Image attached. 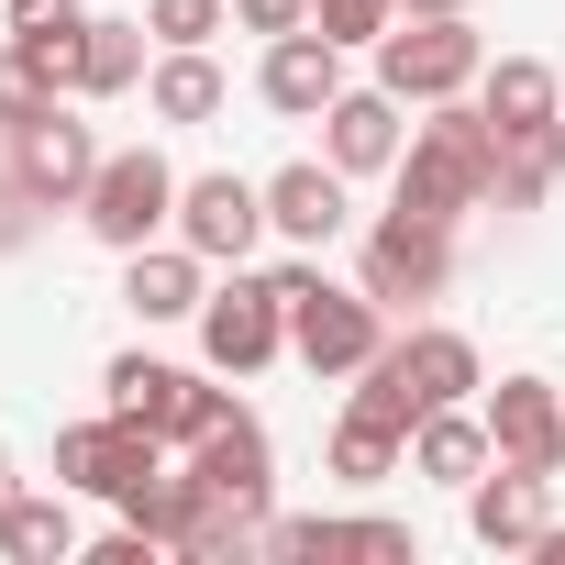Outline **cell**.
Wrapping results in <instances>:
<instances>
[{
    "label": "cell",
    "mask_w": 565,
    "mask_h": 565,
    "mask_svg": "<svg viewBox=\"0 0 565 565\" xmlns=\"http://www.w3.org/2000/svg\"><path fill=\"white\" fill-rule=\"evenodd\" d=\"M145 100H156V122H211L233 89H222V67H211V45H167L156 67H145Z\"/></svg>",
    "instance_id": "44dd1931"
},
{
    "label": "cell",
    "mask_w": 565,
    "mask_h": 565,
    "mask_svg": "<svg viewBox=\"0 0 565 565\" xmlns=\"http://www.w3.org/2000/svg\"><path fill=\"white\" fill-rule=\"evenodd\" d=\"M266 233H289V244H333V233H344V167H333V156L277 167V178H266Z\"/></svg>",
    "instance_id": "5bb4252c"
},
{
    "label": "cell",
    "mask_w": 565,
    "mask_h": 565,
    "mask_svg": "<svg viewBox=\"0 0 565 565\" xmlns=\"http://www.w3.org/2000/svg\"><path fill=\"white\" fill-rule=\"evenodd\" d=\"M554 122H565V78H554Z\"/></svg>",
    "instance_id": "e575fe53"
},
{
    "label": "cell",
    "mask_w": 565,
    "mask_h": 565,
    "mask_svg": "<svg viewBox=\"0 0 565 565\" xmlns=\"http://www.w3.org/2000/svg\"><path fill=\"white\" fill-rule=\"evenodd\" d=\"M200 355H211L222 377H255V366L289 355V300H277V277H244V266H233V289L200 300Z\"/></svg>",
    "instance_id": "5b68a950"
},
{
    "label": "cell",
    "mask_w": 565,
    "mask_h": 565,
    "mask_svg": "<svg viewBox=\"0 0 565 565\" xmlns=\"http://www.w3.org/2000/svg\"><path fill=\"white\" fill-rule=\"evenodd\" d=\"M477 111H488L499 134H532V122H554V67H543V56H499Z\"/></svg>",
    "instance_id": "603a6c76"
},
{
    "label": "cell",
    "mask_w": 565,
    "mask_h": 565,
    "mask_svg": "<svg viewBox=\"0 0 565 565\" xmlns=\"http://www.w3.org/2000/svg\"><path fill=\"white\" fill-rule=\"evenodd\" d=\"M200 266L211 255H189V244H145V255H122V300H134V322H200Z\"/></svg>",
    "instance_id": "e0dca14e"
},
{
    "label": "cell",
    "mask_w": 565,
    "mask_h": 565,
    "mask_svg": "<svg viewBox=\"0 0 565 565\" xmlns=\"http://www.w3.org/2000/svg\"><path fill=\"white\" fill-rule=\"evenodd\" d=\"M311 23H322L333 45H377V34L399 23V0H311Z\"/></svg>",
    "instance_id": "83f0119b"
},
{
    "label": "cell",
    "mask_w": 565,
    "mask_h": 565,
    "mask_svg": "<svg viewBox=\"0 0 565 565\" xmlns=\"http://www.w3.org/2000/svg\"><path fill=\"white\" fill-rule=\"evenodd\" d=\"M56 100H67V89H45V78L23 67V45H0V134H23V122L56 111Z\"/></svg>",
    "instance_id": "4316f807"
},
{
    "label": "cell",
    "mask_w": 565,
    "mask_h": 565,
    "mask_svg": "<svg viewBox=\"0 0 565 565\" xmlns=\"http://www.w3.org/2000/svg\"><path fill=\"white\" fill-rule=\"evenodd\" d=\"M100 388H111V411H122V422H145L156 444H200V433L233 411L222 388H200L189 366H156V355H111V377H100Z\"/></svg>",
    "instance_id": "8992f818"
},
{
    "label": "cell",
    "mask_w": 565,
    "mask_h": 565,
    "mask_svg": "<svg viewBox=\"0 0 565 565\" xmlns=\"http://www.w3.org/2000/svg\"><path fill=\"white\" fill-rule=\"evenodd\" d=\"M532 554H543V565H565V521H543V532H532Z\"/></svg>",
    "instance_id": "1f68e13d"
},
{
    "label": "cell",
    "mask_w": 565,
    "mask_h": 565,
    "mask_svg": "<svg viewBox=\"0 0 565 565\" xmlns=\"http://www.w3.org/2000/svg\"><path fill=\"white\" fill-rule=\"evenodd\" d=\"M233 23V0H145V34L156 45H211Z\"/></svg>",
    "instance_id": "484cf974"
},
{
    "label": "cell",
    "mask_w": 565,
    "mask_h": 565,
    "mask_svg": "<svg viewBox=\"0 0 565 565\" xmlns=\"http://www.w3.org/2000/svg\"><path fill=\"white\" fill-rule=\"evenodd\" d=\"M233 23H244V34H300L311 0H233Z\"/></svg>",
    "instance_id": "4dcf8cb0"
},
{
    "label": "cell",
    "mask_w": 565,
    "mask_h": 565,
    "mask_svg": "<svg viewBox=\"0 0 565 565\" xmlns=\"http://www.w3.org/2000/svg\"><path fill=\"white\" fill-rule=\"evenodd\" d=\"M565 178V122H532V134H499V167H488V200L499 211H543Z\"/></svg>",
    "instance_id": "d6986e66"
},
{
    "label": "cell",
    "mask_w": 565,
    "mask_h": 565,
    "mask_svg": "<svg viewBox=\"0 0 565 565\" xmlns=\"http://www.w3.org/2000/svg\"><path fill=\"white\" fill-rule=\"evenodd\" d=\"M12 167H23V189H34L45 211H78V200H89V178H100V134L56 100V111H34V122L12 134Z\"/></svg>",
    "instance_id": "9c48e42d"
},
{
    "label": "cell",
    "mask_w": 565,
    "mask_h": 565,
    "mask_svg": "<svg viewBox=\"0 0 565 565\" xmlns=\"http://www.w3.org/2000/svg\"><path fill=\"white\" fill-rule=\"evenodd\" d=\"M399 444H411V433H388V422H366V411H344V422H333V477H355V488H377V477L399 466Z\"/></svg>",
    "instance_id": "d4e9b609"
},
{
    "label": "cell",
    "mask_w": 565,
    "mask_h": 565,
    "mask_svg": "<svg viewBox=\"0 0 565 565\" xmlns=\"http://www.w3.org/2000/svg\"><path fill=\"white\" fill-rule=\"evenodd\" d=\"M0 499H12V444H0Z\"/></svg>",
    "instance_id": "836d02e7"
},
{
    "label": "cell",
    "mask_w": 565,
    "mask_h": 565,
    "mask_svg": "<svg viewBox=\"0 0 565 565\" xmlns=\"http://www.w3.org/2000/svg\"><path fill=\"white\" fill-rule=\"evenodd\" d=\"M255 89H266V111L322 122V111L344 100V45H333L322 23H300V34H266V67H255Z\"/></svg>",
    "instance_id": "8fae6325"
},
{
    "label": "cell",
    "mask_w": 565,
    "mask_h": 565,
    "mask_svg": "<svg viewBox=\"0 0 565 565\" xmlns=\"http://www.w3.org/2000/svg\"><path fill=\"white\" fill-rule=\"evenodd\" d=\"M266 277H277V300H289V355H300L311 377H355V366L388 344V300H366V289H333V277H322L311 255L266 266Z\"/></svg>",
    "instance_id": "7a4b0ae2"
},
{
    "label": "cell",
    "mask_w": 565,
    "mask_h": 565,
    "mask_svg": "<svg viewBox=\"0 0 565 565\" xmlns=\"http://www.w3.org/2000/svg\"><path fill=\"white\" fill-rule=\"evenodd\" d=\"M322 156H333L344 178H388V167H399V100H388V89H344V100L322 111Z\"/></svg>",
    "instance_id": "9a60e30c"
},
{
    "label": "cell",
    "mask_w": 565,
    "mask_h": 565,
    "mask_svg": "<svg viewBox=\"0 0 565 565\" xmlns=\"http://www.w3.org/2000/svg\"><path fill=\"white\" fill-rule=\"evenodd\" d=\"M488 167H499V122L488 111H466V100H433V122L399 145V211H422V222H455V211H477L488 200Z\"/></svg>",
    "instance_id": "6da1fadb"
},
{
    "label": "cell",
    "mask_w": 565,
    "mask_h": 565,
    "mask_svg": "<svg viewBox=\"0 0 565 565\" xmlns=\"http://www.w3.org/2000/svg\"><path fill=\"white\" fill-rule=\"evenodd\" d=\"M444 277H455V222H422V211L388 200V222L366 233V277L355 289L399 311V300H444Z\"/></svg>",
    "instance_id": "52a82bcc"
},
{
    "label": "cell",
    "mask_w": 565,
    "mask_h": 565,
    "mask_svg": "<svg viewBox=\"0 0 565 565\" xmlns=\"http://www.w3.org/2000/svg\"><path fill=\"white\" fill-rule=\"evenodd\" d=\"M399 12H466V0H399Z\"/></svg>",
    "instance_id": "d6a6232c"
},
{
    "label": "cell",
    "mask_w": 565,
    "mask_h": 565,
    "mask_svg": "<svg viewBox=\"0 0 565 565\" xmlns=\"http://www.w3.org/2000/svg\"><path fill=\"white\" fill-rule=\"evenodd\" d=\"M0 554H12V565H67V554H78L67 488H56V499H45V488H12V499H0Z\"/></svg>",
    "instance_id": "ffe728a7"
},
{
    "label": "cell",
    "mask_w": 565,
    "mask_h": 565,
    "mask_svg": "<svg viewBox=\"0 0 565 565\" xmlns=\"http://www.w3.org/2000/svg\"><path fill=\"white\" fill-rule=\"evenodd\" d=\"M178 244L211 255V266H244L266 244V178H233V167L178 178Z\"/></svg>",
    "instance_id": "ba28073f"
},
{
    "label": "cell",
    "mask_w": 565,
    "mask_h": 565,
    "mask_svg": "<svg viewBox=\"0 0 565 565\" xmlns=\"http://www.w3.org/2000/svg\"><path fill=\"white\" fill-rule=\"evenodd\" d=\"M78 89H89V100L145 89V23H89V45H78Z\"/></svg>",
    "instance_id": "cb8c5ba5"
},
{
    "label": "cell",
    "mask_w": 565,
    "mask_h": 565,
    "mask_svg": "<svg viewBox=\"0 0 565 565\" xmlns=\"http://www.w3.org/2000/svg\"><path fill=\"white\" fill-rule=\"evenodd\" d=\"M411 466H422L433 488H477V477L499 466L488 411H466V399H455V411H422V422H411Z\"/></svg>",
    "instance_id": "2e32d148"
},
{
    "label": "cell",
    "mask_w": 565,
    "mask_h": 565,
    "mask_svg": "<svg viewBox=\"0 0 565 565\" xmlns=\"http://www.w3.org/2000/svg\"><path fill=\"white\" fill-rule=\"evenodd\" d=\"M78 222H89L111 255H145L156 233H178V167H167L156 145H111L100 178H89V200H78Z\"/></svg>",
    "instance_id": "277c9868"
},
{
    "label": "cell",
    "mask_w": 565,
    "mask_h": 565,
    "mask_svg": "<svg viewBox=\"0 0 565 565\" xmlns=\"http://www.w3.org/2000/svg\"><path fill=\"white\" fill-rule=\"evenodd\" d=\"M466 532H477L488 554H532V532H543V477H532V466L477 477V488H466Z\"/></svg>",
    "instance_id": "ac0fdd59"
},
{
    "label": "cell",
    "mask_w": 565,
    "mask_h": 565,
    "mask_svg": "<svg viewBox=\"0 0 565 565\" xmlns=\"http://www.w3.org/2000/svg\"><path fill=\"white\" fill-rule=\"evenodd\" d=\"M12 34H89V0H12Z\"/></svg>",
    "instance_id": "f546056e"
},
{
    "label": "cell",
    "mask_w": 565,
    "mask_h": 565,
    "mask_svg": "<svg viewBox=\"0 0 565 565\" xmlns=\"http://www.w3.org/2000/svg\"><path fill=\"white\" fill-rule=\"evenodd\" d=\"M488 444H499V466L554 477V466H565V399H554L543 377H499V388H488Z\"/></svg>",
    "instance_id": "7c38bea8"
},
{
    "label": "cell",
    "mask_w": 565,
    "mask_h": 565,
    "mask_svg": "<svg viewBox=\"0 0 565 565\" xmlns=\"http://www.w3.org/2000/svg\"><path fill=\"white\" fill-rule=\"evenodd\" d=\"M399 366H411V388H422V411H455V399L477 388V344H466V333H444V322H422V333H399Z\"/></svg>",
    "instance_id": "7402d4cb"
},
{
    "label": "cell",
    "mask_w": 565,
    "mask_h": 565,
    "mask_svg": "<svg viewBox=\"0 0 565 565\" xmlns=\"http://www.w3.org/2000/svg\"><path fill=\"white\" fill-rule=\"evenodd\" d=\"M189 466L211 477V499H233V510H255L266 521V488H277V455H266V422L255 411H222L200 444H189Z\"/></svg>",
    "instance_id": "4fadbf2b"
},
{
    "label": "cell",
    "mask_w": 565,
    "mask_h": 565,
    "mask_svg": "<svg viewBox=\"0 0 565 565\" xmlns=\"http://www.w3.org/2000/svg\"><path fill=\"white\" fill-rule=\"evenodd\" d=\"M167 455H156V433L145 422H78V433H56V488H89V499H134L145 477H156Z\"/></svg>",
    "instance_id": "30bf717a"
},
{
    "label": "cell",
    "mask_w": 565,
    "mask_h": 565,
    "mask_svg": "<svg viewBox=\"0 0 565 565\" xmlns=\"http://www.w3.org/2000/svg\"><path fill=\"white\" fill-rule=\"evenodd\" d=\"M34 211H45V200L23 189V167H12V156H0V255H12V244H34Z\"/></svg>",
    "instance_id": "f1b7e54d"
},
{
    "label": "cell",
    "mask_w": 565,
    "mask_h": 565,
    "mask_svg": "<svg viewBox=\"0 0 565 565\" xmlns=\"http://www.w3.org/2000/svg\"><path fill=\"white\" fill-rule=\"evenodd\" d=\"M466 78H488V45L466 12H399L377 34V89L388 100H455Z\"/></svg>",
    "instance_id": "3957f363"
}]
</instances>
